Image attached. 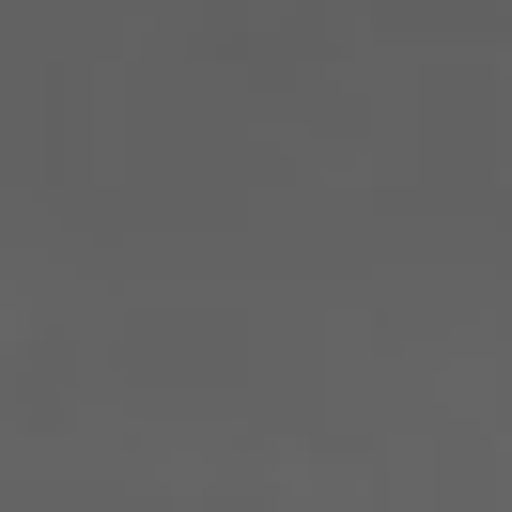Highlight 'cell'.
Wrapping results in <instances>:
<instances>
[]
</instances>
